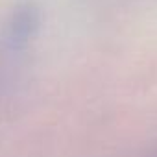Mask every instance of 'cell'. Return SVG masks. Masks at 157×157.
I'll list each match as a JSON object with an SVG mask.
<instances>
[{"instance_id":"cell-1","label":"cell","mask_w":157,"mask_h":157,"mask_svg":"<svg viewBox=\"0 0 157 157\" xmlns=\"http://www.w3.org/2000/svg\"><path fill=\"white\" fill-rule=\"evenodd\" d=\"M35 26H37V15H35L33 10L26 8V10H22L15 15V21L11 24V33L17 41H24L32 35Z\"/></svg>"}]
</instances>
